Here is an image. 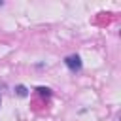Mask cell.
<instances>
[{
	"mask_svg": "<svg viewBox=\"0 0 121 121\" xmlns=\"http://www.w3.org/2000/svg\"><path fill=\"white\" fill-rule=\"evenodd\" d=\"M64 64L68 66L70 72H79L81 70V57L79 55H68L64 59Z\"/></svg>",
	"mask_w": 121,
	"mask_h": 121,
	"instance_id": "cell-1",
	"label": "cell"
},
{
	"mask_svg": "<svg viewBox=\"0 0 121 121\" xmlns=\"http://www.w3.org/2000/svg\"><path fill=\"white\" fill-rule=\"evenodd\" d=\"M15 95H17V96H26V95H28V89H26L25 85H17V87H15Z\"/></svg>",
	"mask_w": 121,
	"mask_h": 121,
	"instance_id": "cell-2",
	"label": "cell"
},
{
	"mask_svg": "<svg viewBox=\"0 0 121 121\" xmlns=\"http://www.w3.org/2000/svg\"><path fill=\"white\" fill-rule=\"evenodd\" d=\"M36 91H38V95H42V96H51V89H49V87H36Z\"/></svg>",
	"mask_w": 121,
	"mask_h": 121,
	"instance_id": "cell-3",
	"label": "cell"
},
{
	"mask_svg": "<svg viewBox=\"0 0 121 121\" xmlns=\"http://www.w3.org/2000/svg\"><path fill=\"white\" fill-rule=\"evenodd\" d=\"M0 104H2V98H0Z\"/></svg>",
	"mask_w": 121,
	"mask_h": 121,
	"instance_id": "cell-4",
	"label": "cell"
}]
</instances>
